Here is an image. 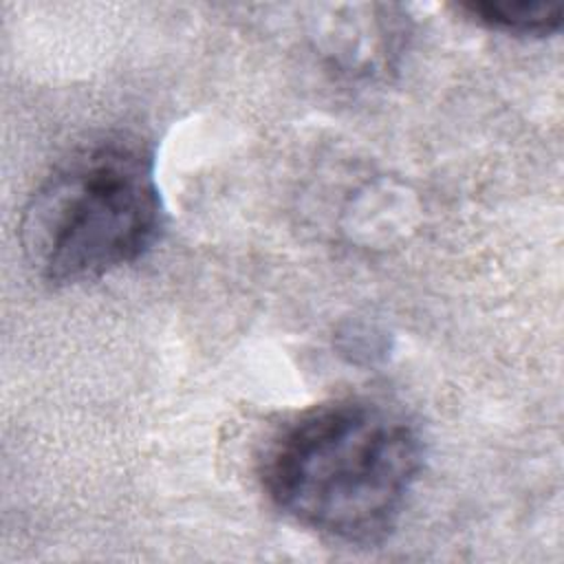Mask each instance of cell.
Wrapping results in <instances>:
<instances>
[{"label":"cell","instance_id":"cell-1","mask_svg":"<svg viewBox=\"0 0 564 564\" xmlns=\"http://www.w3.org/2000/svg\"><path fill=\"white\" fill-rule=\"evenodd\" d=\"M421 467L419 430L401 410L344 397L282 423L258 474L293 522L337 542L372 544L397 524Z\"/></svg>","mask_w":564,"mask_h":564},{"label":"cell","instance_id":"cell-2","mask_svg":"<svg viewBox=\"0 0 564 564\" xmlns=\"http://www.w3.org/2000/svg\"><path fill=\"white\" fill-rule=\"evenodd\" d=\"M161 229L152 152L106 137L75 148L40 181L20 216V247L40 280L66 286L139 260Z\"/></svg>","mask_w":564,"mask_h":564},{"label":"cell","instance_id":"cell-3","mask_svg":"<svg viewBox=\"0 0 564 564\" xmlns=\"http://www.w3.org/2000/svg\"><path fill=\"white\" fill-rule=\"evenodd\" d=\"M458 9L474 22L513 33V35H551L562 26V9L546 2H511V0H471Z\"/></svg>","mask_w":564,"mask_h":564}]
</instances>
